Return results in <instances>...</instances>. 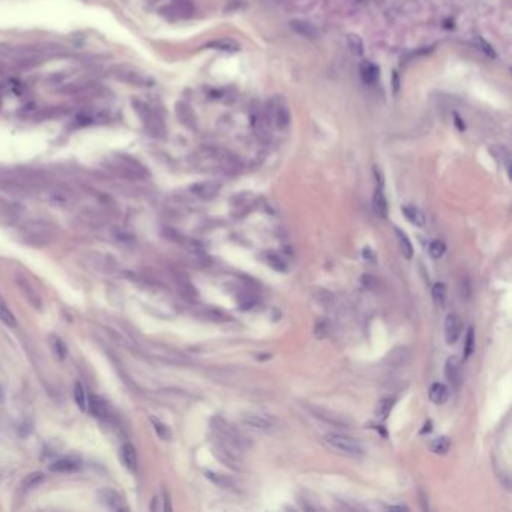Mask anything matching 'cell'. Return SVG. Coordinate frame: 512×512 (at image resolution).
I'll return each instance as SVG.
<instances>
[{
    "instance_id": "cell-1",
    "label": "cell",
    "mask_w": 512,
    "mask_h": 512,
    "mask_svg": "<svg viewBox=\"0 0 512 512\" xmlns=\"http://www.w3.org/2000/svg\"><path fill=\"white\" fill-rule=\"evenodd\" d=\"M210 427L213 433L219 437V440H223L224 445L233 448V449H240L248 445V438L239 433L235 427H232L227 421L221 419L219 416L213 418L210 422Z\"/></svg>"
},
{
    "instance_id": "cell-2",
    "label": "cell",
    "mask_w": 512,
    "mask_h": 512,
    "mask_svg": "<svg viewBox=\"0 0 512 512\" xmlns=\"http://www.w3.org/2000/svg\"><path fill=\"white\" fill-rule=\"evenodd\" d=\"M326 442L331 445L332 448L347 454V455H353V457H359L363 454V449L360 446V443L357 440H354V438L349 437V435H343V434H337V433H331L327 434L326 437Z\"/></svg>"
},
{
    "instance_id": "cell-3",
    "label": "cell",
    "mask_w": 512,
    "mask_h": 512,
    "mask_svg": "<svg viewBox=\"0 0 512 512\" xmlns=\"http://www.w3.org/2000/svg\"><path fill=\"white\" fill-rule=\"evenodd\" d=\"M445 377L449 382V385L458 391L463 385V368H461V362L458 357L451 356L448 357L446 363H445Z\"/></svg>"
},
{
    "instance_id": "cell-4",
    "label": "cell",
    "mask_w": 512,
    "mask_h": 512,
    "mask_svg": "<svg viewBox=\"0 0 512 512\" xmlns=\"http://www.w3.org/2000/svg\"><path fill=\"white\" fill-rule=\"evenodd\" d=\"M98 497L101 500L102 505H105L108 509H113V511H128V506L125 503V499L123 496L113 490V488H104L98 493Z\"/></svg>"
},
{
    "instance_id": "cell-5",
    "label": "cell",
    "mask_w": 512,
    "mask_h": 512,
    "mask_svg": "<svg viewBox=\"0 0 512 512\" xmlns=\"http://www.w3.org/2000/svg\"><path fill=\"white\" fill-rule=\"evenodd\" d=\"M463 332V321L458 314H448L445 320V340L449 346L455 344Z\"/></svg>"
},
{
    "instance_id": "cell-6",
    "label": "cell",
    "mask_w": 512,
    "mask_h": 512,
    "mask_svg": "<svg viewBox=\"0 0 512 512\" xmlns=\"http://www.w3.org/2000/svg\"><path fill=\"white\" fill-rule=\"evenodd\" d=\"M213 454H215V457H216L219 461H223V463H224L226 466H229L230 469L239 470V458H237V455H236V452H235L233 448H230V446H227V445H224V443H221V445H215V446H213Z\"/></svg>"
},
{
    "instance_id": "cell-7",
    "label": "cell",
    "mask_w": 512,
    "mask_h": 512,
    "mask_svg": "<svg viewBox=\"0 0 512 512\" xmlns=\"http://www.w3.org/2000/svg\"><path fill=\"white\" fill-rule=\"evenodd\" d=\"M359 71H360V79L365 84H376L379 81V77H380V68L373 63V62H368L365 60L360 63L359 66Z\"/></svg>"
},
{
    "instance_id": "cell-8",
    "label": "cell",
    "mask_w": 512,
    "mask_h": 512,
    "mask_svg": "<svg viewBox=\"0 0 512 512\" xmlns=\"http://www.w3.org/2000/svg\"><path fill=\"white\" fill-rule=\"evenodd\" d=\"M191 191L203 200H210L218 194L219 185L215 184V182H200V184L191 187Z\"/></svg>"
},
{
    "instance_id": "cell-9",
    "label": "cell",
    "mask_w": 512,
    "mask_h": 512,
    "mask_svg": "<svg viewBox=\"0 0 512 512\" xmlns=\"http://www.w3.org/2000/svg\"><path fill=\"white\" fill-rule=\"evenodd\" d=\"M373 209L376 212V215L379 218H386L388 216V212H389V207H388V200L383 194V188L377 187V190L374 191V196H373Z\"/></svg>"
},
{
    "instance_id": "cell-10",
    "label": "cell",
    "mask_w": 512,
    "mask_h": 512,
    "mask_svg": "<svg viewBox=\"0 0 512 512\" xmlns=\"http://www.w3.org/2000/svg\"><path fill=\"white\" fill-rule=\"evenodd\" d=\"M290 24H291V29H293L295 32H298L299 35H302L304 38L315 39L317 36H318L317 29H315L311 23H308V21H305V20H293Z\"/></svg>"
},
{
    "instance_id": "cell-11",
    "label": "cell",
    "mask_w": 512,
    "mask_h": 512,
    "mask_svg": "<svg viewBox=\"0 0 512 512\" xmlns=\"http://www.w3.org/2000/svg\"><path fill=\"white\" fill-rule=\"evenodd\" d=\"M401 212H403V215L409 219V221L418 227H424L425 226V215L421 212V209H418L416 206L413 204H406L401 207Z\"/></svg>"
},
{
    "instance_id": "cell-12",
    "label": "cell",
    "mask_w": 512,
    "mask_h": 512,
    "mask_svg": "<svg viewBox=\"0 0 512 512\" xmlns=\"http://www.w3.org/2000/svg\"><path fill=\"white\" fill-rule=\"evenodd\" d=\"M206 47L212 48V50H218V51H226V53H236L240 50V45L230 38H221V39L207 42Z\"/></svg>"
},
{
    "instance_id": "cell-13",
    "label": "cell",
    "mask_w": 512,
    "mask_h": 512,
    "mask_svg": "<svg viewBox=\"0 0 512 512\" xmlns=\"http://www.w3.org/2000/svg\"><path fill=\"white\" fill-rule=\"evenodd\" d=\"M449 396V389L443 383H433L430 388V399L434 404H443Z\"/></svg>"
},
{
    "instance_id": "cell-14",
    "label": "cell",
    "mask_w": 512,
    "mask_h": 512,
    "mask_svg": "<svg viewBox=\"0 0 512 512\" xmlns=\"http://www.w3.org/2000/svg\"><path fill=\"white\" fill-rule=\"evenodd\" d=\"M87 410H89L95 418H104V416L107 415L105 401H104L101 396L89 395V396H87Z\"/></svg>"
},
{
    "instance_id": "cell-15",
    "label": "cell",
    "mask_w": 512,
    "mask_h": 512,
    "mask_svg": "<svg viewBox=\"0 0 512 512\" xmlns=\"http://www.w3.org/2000/svg\"><path fill=\"white\" fill-rule=\"evenodd\" d=\"M120 458L122 463L125 464V467L131 472H134L137 469V451L132 445L125 443L120 449Z\"/></svg>"
},
{
    "instance_id": "cell-16",
    "label": "cell",
    "mask_w": 512,
    "mask_h": 512,
    "mask_svg": "<svg viewBox=\"0 0 512 512\" xmlns=\"http://www.w3.org/2000/svg\"><path fill=\"white\" fill-rule=\"evenodd\" d=\"M265 262L275 271L278 272H285L287 271V263H285V259L282 257V255H279L278 252L275 251H268L265 252Z\"/></svg>"
},
{
    "instance_id": "cell-17",
    "label": "cell",
    "mask_w": 512,
    "mask_h": 512,
    "mask_svg": "<svg viewBox=\"0 0 512 512\" xmlns=\"http://www.w3.org/2000/svg\"><path fill=\"white\" fill-rule=\"evenodd\" d=\"M243 424H246L251 428L260 430V431H271L272 430V424L269 419L263 418V416H257V415H248L243 418Z\"/></svg>"
},
{
    "instance_id": "cell-18",
    "label": "cell",
    "mask_w": 512,
    "mask_h": 512,
    "mask_svg": "<svg viewBox=\"0 0 512 512\" xmlns=\"http://www.w3.org/2000/svg\"><path fill=\"white\" fill-rule=\"evenodd\" d=\"M395 235H396L399 249H401V252H403V255L406 259H412L413 257V246H412V242L409 240L407 235L403 230H399L398 227H395Z\"/></svg>"
},
{
    "instance_id": "cell-19",
    "label": "cell",
    "mask_w": 512,
    "mask_h": 512,
    "mask_svg": "<svg viewBox=\"0 0 512 512\" xmlns=\"http://www.w3.org/2000/svg\"><path fill=\"white\" fill-rule=\"evenodd\" d=\"M80 467V464L74 460H69V458H63V460H59V461H54L51 466H50V470L51 472H59V473H66V472H74Z\"/></svg>"
},
{
    "instance_id": "cell-20",
    "label": "cell",
    "mask_w": 512,
    "mask_h": 512,
    "mask_svg": "<svg viewBox=\"0 0 512 512\" xmlns=\"http://www.w3.org/2000/svg\"><path fill=\"white\" fill-rule=\"evenodd\" d=\"M206 478L209 481H212L215 485L221 487V488H233L235 487V482L226 476V474H218V473H213V472H206Z\"/></svg>"
},
{
    "instance_id": "cell-21",
    "label": "cell",
    "mask_w": 512,
    "mask_h": 512,
    "mask_svg": "<svg viewBox=\"0 0 512 512\" xmlns=\"http://www.w3.org/2000/svg\"><path fill=\"white\" fill-rule=\"evenodd\" d=\"M0 320H2L9 327H15L17 326V318L11 313V310L8 308V305H6V302L3 301L2 296H0Z\"/></svg>"
},
{
    "instance_id": "cell-22",
    "label": "cell",
    "mask_w": 512,
    "mask_h": 512,
    "mask_svg": "<svg viewBox=\"0 0 512 512\" xmlns=\"http://www.w3.org/2000/svg\"><path fill=\"white\" fill-rule=\"evenodd\" d=\"M433 301L437 307H443L446 301V284L435 282L433 285Z\"/></svg>"
},
{
    "instance_id": "cell-23",
    "label": "cell",
    "mask_w": 512,
    "mask_h": 512,
    "mask_svg": "<svg viewBox=\"0 0 512 512\" xmlns=\"http://www.w3.org/2000/svg\"><path fill=\"white\" fill-rule=\"evenodd\" d=\"M347 44H349V47H350L353 54H356V56H362L363 54V41H362V38L359 35L349 33L347 35Z\"/></svg>"
},
{
    "instance_id": "cell-24",
    "label": "cell",
    "mask_w": 512,
    "mask_h": 512,
    "mask_svg": "<svg viewBox=\"0 0 512 512\" xmlns=\"http://www.w3.org/2000/svg\"><path fill=\"white\" fill-rule=\"evenodd\" d=\"M392 407H394V399H392V398H383V399L380 401V403H379V406H377L376 416H377L379 419H382V421L388 419V416H389Z\"/></svg>"
},
{
    "instance_id": "cell-25",
    "label": "cell",
    "mask_w": 512,
    "mask_h": 512,
    "mask_svg": "<svg viewBox=\"0 0 512 512\" xmlns=\"http://www.w3.org/2000/svg\"><path fill=\"white\" fill-rule=\"evenodd\" d=\"M74 398H76V403L79 404L80 410L86 412V409H87V394H86L84 388L81 386V383H79V382L74 386Z\"/></svg>"
},
{
    "instance_id": "cell-26",
    "label": "cell",
    "mask_w": 512,
    "mask_h": 512,
    "mask_svg": "<svg viewBox=\"0 0 512 512\" xmlns=\"http://www.w3.org/2000/svg\"><path fill=\"white\" fill-rule=\"evenodd\" d=\"M449 446H451V440H449L448 437L442 435V437L435 438V440H433V443H431L430 448H431V451H433L434 454H446L448 449H449Z\"/></svg>"
},
{
    "instance_id": "cell-27",
    "label": "cell",
    "mask_w": 512,
    "mask_h": 512,
    "mask_svg": "<svg viewBox=\"0 0 512 512\" xmlns=\"http://www.w3.org/2000/svg\"><path fill=\"white\" fill-rule=\"evenodd\" d=\"M474 347H476V338H474V329L470 326L467 329V335L464 341V357H469L474 352Z\"/></svg>"
},
{
    "instance_id": "cell-28",
    "label": "cell",
    "mask_w": 512,
    "mask_h": 512,
    "mask_svg": "<svg viewBox=\"0 0 512 512\" xmlns=\"http://www.w3.org/2000/svg\"><path fill=\"white\" fill-rule=\"evenodd\" d=\"M474 44L478 45L479 50H482L484 54H487V56L491 57V59H496V51H494L493 45L488 44V42L482 38V36H476V38H474Z\"/></svg>"
},
{
    "instance_id": "cell-29",
    "label": "cell",
    "mask_w": 512,
    "mask_h": 512,
    "mask_svg": "<svg viewBox=\"0 0 512 512\" xmlns=\"http://www.w3.org/2000/svg\"><path fill=\"white\" fill-rule=\"evenodd\" d=\"M428 251H430V254H431L433 259H440L442 255L445 254V251H446V246H445V243H443L442 240H433V242L430 243Z\"/></svg>"
},
{
    "instance_id": "cell-30",
    "label": "cell",
    "mask_w": 512,
    "mask_h": 512,
    "mask_svg": "<svg viewBox=\"0 0 512 512\" xmlns=\"http://www.w3.org/2000/svg\"><path fill=\"white\" fill-rule=\"evenodd\" d=\"M360 285L365 288V290H374L379 287V279L371 275V274H365L360 276Z\"/></svg>"
},
{
    "instance_id": "cell-31",
    "label": "cell",
    "mask_w": 512,
    "mask_h": 512,
    "mask_svg": "<svg viewBox=\"0 0 512 512\" xmlns=\"http://www.w3.org/2000/svg\"><path fill=\"white\" fill-rule=\"evenodd\" d=\"M314 334L317 338H324L327 334H329V326H327V321L324 318L318 320L315 323V327H314Z\"/></svg>"
},
{
    "instance_id": "cell-32",
    "label": "cell",
    "mask_w": 512,
    "mask_h": 512,
    "mask_svg": "<svg viewBox=\"0 0 512 512\" xmlns=\"http://www.w3.org/2000/svg\"><path fill=\"white\" fill-rule=\"evenodd\" d=\"M182 295H184L187 299L190 301H197L198 299V291L196 290V287L190 282H185L184 288H182Z\"/></svg>"
},
{
    "instance_id": "cell-33",
    "label": "cell",
    "mask_w": 512,
    "mask_h": 512,
    "mask_svg": "<svg viewBox=\"0 0 512 512\" xmlns=\"http://www.w3.org/2000/svg\"><path fill=\"white\" fill-rule=\"evenodd\" d=\"M152 422H154V425H155V431L158 433V435H159L161 438H164V440L170 438L171 433H170V428H168L167 425H164L162 422H159V421H157V419H152Z\"/></svg>"
},
{
    "instance_id": "cell-34",
    "label": "cell",
    "mask_w": 512,
    "mask_h": 512,
    "mask_svg": "<svg viewBox=\"0 0 512 512\" xmlns=\"http://www.w3.org/2000/svg\"><path fill=\"white\" fill-rule=\"evenodd\" d=\"M54 352H56L59 359H65L66 357L68 349H66V346H65V343L62 340H57V338L54 340Z\"/></svg>"
},
{
    "instance_id": "cell-35",
    "label": "cell",
    "mask_w": 512,
    "mask_h": 512,
    "mask_svg": "<svg viewBox=\"0 0 512 512\" xmlns=\"http://www.w3.org/2000/svg\"><path fill=\"white\" fill-rule=\"evenodd\" d=\"M362 257H363V260L365 262H370V263H376V260H377V255H376V252L373 251V248H370V246H365L363 249H362Z\"/></svg>"
},
{
    "instance_id": "cell-36",
    "label": "cell",
    "mask_w": 512,
    "mask_h": 512,
    "mask_svg": "<svg viewBox=\"0 0 512 512\" xmlns=\"http://www.w3.org/2000/svg\"><path fill=\"white\" fill-rule=\"evenodd\" d=\"M392 90H394V93H398V90H399V76H398L396 71L392 72Z\"/></svg>"
},
{
    "instance_id": "cell-37",
    "label": "cell",
    "mask_w": 512,
    "mask_h": 512,
    "mask_svg": "<svg viewBox=\"0 0 512 512\" xmlns=\"http://www.w3.org/2000/svg\"><path fill=\"white\" fill-rule=\"evenodd\" d=\"M374 174H376V179H377V187L383 188V184H385V179H383V173L379 167H374Z\"/></svg>"
},
{
    "instance_id": "cell-38",
    "label": "cell",
    "mask_w": 512,
    "mask_h": 512,
    "mask_svg": "<svg viewBox=\"0 0 512 512\" xmlns=\"http://www.w3.org/2000/svg\"><path fill=\"white\" fill-rule=\"evenodd\" d=\"M469 299L470 298V282L467 278L463 279V299Z\"/></svg>"
},
{
    "instance_id": "cell-39",
    "label": "cell",
    "mask_w": 512,
    "mask_h": 512,
    "mask_svg": "<svg viewBox=\"0 0 512 512\" xmlns=\"http://www.w3.org/2000/svg\"><path fill=\"white\" fill-rule=\"evenodd\" d=\"M454 119H455V122H454V123H455V126L458 128V131H464V129H466V125H464L463 119H461V118H460L457 113L454 115Z\"/></svg>"
},
{
    "instance_id": "cell-40",
    "label": "cell",
    "mask_w": 512,
    "mask_h": 512,
    "mask_svg": "<svg viewBox=\"0 0 512 512\" xmlns=\"http://www.w3.org/2000/svg\"><path fill=\"white\" fill-rule=\"evenodd\" d=\"M431 427H433V422L431 421H428V422H425V425H424V428L421 430V434H425V433H430L431 431Z\"/></svg>"
},
{
    "instance_id": "cell-41",
    "label": "cell",
    "mask_w": 512,
    "mask_h": 512,
    "mask_svg": "<svg viewBox=\"0 0 512 512\" xmlns=\"http://www.w3.org/2000/svg\"><path fill=\"white\" fill-rule=\"evenodd\" d=\"M388 509L389 511H409V508L407 506H388Z\"/></svg>"
}]
</instances>
